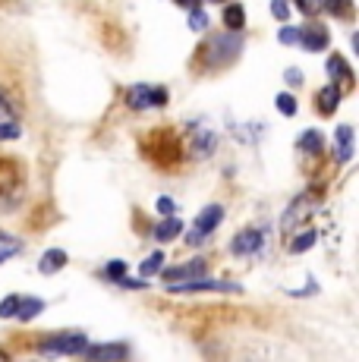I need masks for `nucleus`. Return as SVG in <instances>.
<instances>
[{"label":"nucleus","instance_id":"f257e3e1","mask_svg":"<svg viewBox=\"0 0 359 362\" xmlns=\"http://www.w3.org/2000/svg\"><path fill=\"white\" fill-rule=\"evenodd\" d=\"M88 337L82 331H70V334H54V337L41 340L38 344V353H45V356H79L82 350H86Z\"/></svg>","mask_w":359,"mask_h":362},{"label":"nucleus","instance_id":"f03ea898","mask_svg":"<svg viewBox=\"0 0 359 362\" xmlns=\"http://www.w3.org/2000/svg\"><path fill=\"white\" fill-rule=\"evenodd\" d=\"M220 221H224V208H220V205H208V208H202V214H199V218L192 221L189 233H186V243H189V246H202V243L218 230Z\"/></svg>","mask_w":359,"mask_h":362},{"label":"nucleus","instance_id":"7ed1b4c3","mask_svg":"<svg viewBox=\"0 0 359 362\" xmlns=\"http://www.w3.org/2000/svg\"><path fill=\"white\" fill-rule=\"evenodd\" d=\"M240 47H243L240 32H227V35H215V38H208L205 54H208V60H215V66H227L240 54Z\"/></svg>","mask_w":359,"mask_h":362},{"label":"nucleus","instance_id":"20e7f679","mask_svg":"<svg viewBox=\"0 0 359 362\" xmlns=\"http://www.w3.org/2000/svg\"><path fill=\"white\" fill-rule=\"evenodd\" d=\"M126 104H129L133 110L164 107V104H167V88H164V86H148V82H139V86L129 88Z\"/></svg>","mask_w":359,"mask_h":362},{"label":"nucleus","instance_id":"39448f33","mask_svg":"<svg viewBox=\"0 0 359 362\" xmlns=\"http://www.w3.org/2000/svg\"><path fill=\"white\" fill-rule=\"evenodd\" d=\"M174 293H240L237 284H227V281H215V277H189V281H180V284H167Z\"/></svg>","mask_w":359,"mask_h":362},{"label":"nucleus","instance_id":"423d86ee","mask_svg":"<svg viewBox=\"0 0 359 362\" xmlns=\"http://www.w3.org/2000/svg\"><path fill=\"white\" fill-rule=\"evenodd\" d=\"M189 148L199 161H205V158L215 155V148H218V132L205 120H192L189 123Z\"/></svg>","mask_w":359,"mask_h":362},{"label":"nucleus","instance_id":"0eeeda50","mask_svg":"<svg viewBox=\"0 0 359 362\" xmlns=\"http://www.w3.org/2000/svg\"><path fill=\"white\" fill-rule=\"evenodd\" d=\"M261 246H265V233L255 230V227H249V230H243V233H237L230 240V252L233 255H255Z\"/></svg>","mask_w":359,"mask_h":362},{"label":"nucleus","instance_id":"6e6552de","mask_svg":"<svg viewBox=\"0 0 359 362\" xmlns=\"http://www.w3.org/2000/svg\"><path fill=\"white\" fill-rule=\"evenodd\" d=\"M208 271V262L205 259H192L186 264H177V268L164 271V284H177V281H189V277H202Z\"/></svg>","mask_w":359,"mask_h":362},{"label":"nucleus","instance_id":"1a4fd4ad","mask_svg":"<svg viewBox=\"0 0 359 362\" xmlns=\"http://www.w3.org/2000/svg\"><path fill=\"white\" fill-rule=\"evenodd\" d=\"M79 356H88V359H126L129 346L126 344H98V346L86 344V350H82Z\"/></svg>","mask_w":359,"mask_h":362},{"label":"nucleus","instance_id":"9d476101","mask_svg":"<svg viewBox=\"0 0 359 362\" xmlns=\"http://www.w3.org/2000/svg\"><path fill=\"white\" fill-rule=\"evenodd\" d=\"M306 208H309V196H300V199L290 202V208H287L284 221H281V230H284V233L296 230V227H300V221H306V214H309Z\"/></svg>","mask_w":359,"mask_h":362},{"label":"nucleus","instance_id":"9b49d317","mask_svg":"<svg viewBox=\"0 0 359 362\" xmlns=\"http://www.w3.org/2000/svg\"><path fill=\"white\" fill-rule=\"evenodd\" d=\"M296 45H302L306 51H324L328 47V32L322 25H306V29H300V41Z\"/></svg>","mask_w":359,"mask_h":362},{"label":"nucleus","instance_id":"f8f14e48","mask_svg":"<svg viewBox=\"0 0 359 362\" xmlns=\"http://www.w3.org/2000/svg\"><path fill=\"white\" fill-rule=\"evenodd\" d=\"M337 104H341V88H337V82H331V86H324L319 95H315V107H319L322 117H331L337 110Z\"/></svg>","mask_w":359,"mask_h":362},{"label":"nucleus","instance_id":"ddd939ff","mask_svg":"<svg viewBox=\"0 0 359 362\" xmlns=\"http://www.w3.org/2000/svg\"><path fill=\"white\" fill-rule=\"evenodd\" d=\"M324 69H328V76L337 82V86H353V73H350V66H347V57H341V54H331L328 57V64H324Z\"/></svg>","mask_w":359,"mask_h":362},{"label":"nucleus","instance_id":"4468645a","mask_svg":"<svg viewBox=\"0 0 359 362\" xmlns=\"http://www.w3.org/2000/svg\"><path fill=\"white\" fill-rule=\"evenodd\" d=\"M334 142H337V161L341 164H347L350 158H353V127H337L334 132Z\"/></svg>","mask_w":359,"mask_h":362},{"label":"nucleus","instance_id":"2eb2a0df","mask_svg":"<svg viewBox=\"0 0 359 362\" xmlns=\"http://www.w3.org/2000/svg\"><path fill=\"white\" fill-rule=\"evenodd\" d=\"M41 312H45V299H38V296H19L16 315H13V318H19V322H32V318L41 315Z\"/></svg>","mask_w":359,"mask_h":362},{"label":"nucleus","instance_id":"dca6fc26","mask_svg":"<svg viewBox=\"0 0 359 362\" xmlns=\"http://www.w3.org/2000/svg\"><path fill=\"white\" fill-rule=\"evenodd\" d=\"M180 233H183V221H177L174 214H167V218L155 227V240L158 243H170V240H177Z\"/></svg>","mask_w":359,"mask_h":362},{"label":"nucleus","instance_id":"f3484780","mask_svg":"<svg viewBox=\"0 0 359 362\" xmlns=\"http://www.w3.org/2000/svg\"><path fill=\"white\" fill-rule=\"evenodd\" d=\"M66 264V252L64 249H47L45 255H41V262H38V271L41 274H54V271H60Z\"/></svg>","mask_w":359,"mask_h":362},{"label":"nucleus","instance_id":"a211bd4d","mask_svg":"<svg viewBox=\"0 0 359 362\" xmlns=\"http://www.w3.org/2000/svg\"><path fill=\"white\" fill-rule=\"evenodd\" d=\"M300 151H309V155H322V145H324V139H322V132L319 129H306V132H300Z\"/></svg>","mask_w":359,"mask_h":362},{"label":"nucleus","instance_id":"6ab92c4d","mask_svg":"<svg viewBox=\"0 0 359 362\" xmlns=\"http://www.w3.org/2000/svg\"><path fill=\"white\" fill-rule=\"evenodd\" d=\"M224 23H227V29L230 32H243V25H246V13H243V4H230L224 10Z\"/></svg>","mask_w":359,"mask_h":362},{"label":"nucleus","instance_id":"aec40b11","mask_svg":"<svg viewBox=\"0 0 359 362\" xmlns=\"http://www.w3.org/2000/svg\"><path fill=\"white\" fill-rule=\"evenodd\" d=\"M315 240H319V233H315V230H302V233H296V240L290 243V252H293V255L306 252V249H312V246H315Z\"/></svg>","mask_w":359,"mask_h":362},{"label":"nucleus","instance_id":"412c9836","mask_svg":"<svg viewBox=\"0 0 359 362\" xmlns=\"http://www.w3.org/2000/svg\"><path fill=\"white\" fill-rule=\"evenodd\" d=\"M23 249V243L16 240V236H10V233H0V264H4L6 259H13V255Z\"/></svg>","mask_w":359,"mask_h":362},{"label":"nucleus","instance_id":"4be33fe9","mask_svg":"<svg viewBox=\"0 0 359 362\" xmlns=\"http://www.w3.org/2000/svg\"><path fill=\"white\" fill-rule=\"evenodd\" d=\"M322 10H328L331 16H337V19H347L353 4H350V0H322Z\"/></svg>","mask_w":359,"mask_h":362},{"label":"nucleus","instance_id":"5701e85b","mask_svg":"<svg viewBox=\"0 0 359 362\" xmlns=\"http://www.w3.org/2000/svg\"><path fill=\"white\" fill-rule=\"evenodd\" d=\"M164 268V255L161 252H151L148 259H145L142 264H139V271H142V277H151V274H158V271Z\"/></svg>","mask_w":359,"mask_h":362},{"label":"nucleus","instance_id":"b1692460","mask_svg":"<svg viewBox=\"0 0 359 362\" xmlns=\"http://www.w3.org/2000/svg\"><path fill=\"white\" fill-rule=\"evenodd\" d=\"M192 16H189V29L192 32H205L208 29V13L202 10V6H196V10H189Z\"/></svg>","mask_w":359,"mask_h":362},{"label":"nucleus","instance_id":"393cba45","mask_svg":"<svg viewBox=\"0 0 359 362\" xmlns=\"http://www.w3.org/2000/svg\"><path fill=\"white\" fill-rule=\"evenodd\" d=\"M274 104H278V110H281L284 117H293V114H296V98H293L290 92H281L278 98H274Z\"/></svg>","mask_w":359,"mask_h":362},{"label":"nucleus","instance_id":"a878e982","mask_svg":"<svg viewBox=\"0 0 359 362\" xmlns=\"http://www.w3.org/2000/svg\"><path fill=\"white\" fill-rule=\"evenodd\" d=\"M101 274H105L107 281H120V277L126 274V262H120V259L107 262V264H105V271H101Z\"/></svg>","mask_w":359,"mask_h":362},{"label":"nucleus","instance_id":"bb28decb","mask_svg":"<svg viewBox=\"0 0 359 362\" xmlns=\"http://www.w3.org/2000/svg\"><path fill=\"white\" fill-rule=\"evenodd\" d=\"M16 305H19V296L10 293L4 303H0V318H13V315H16Z\"/></svg>","mask_w":359,"mask_h":362},{"label":"nucleus","instance_id":"cd10ccee","mask_svg":"<svg viewBox=\"0 0 359 362\" xmlns=\"http://www.w3.org/2000/svg\"><path fill=\"white\" fill-rule=\"evenodd\" d=\"M271 13H274V19L287 23V16H290V0H271Z\"/></svg>","mask_w":359,"mask_h":362},{"label":"nucleus","instance_id":"c85d7f7f","mask_svg":"<svg viewBox=\"0 0 359 362\" xmlns=\"http://www.w3.org/2000/svg\"><path fill=\"white\" fill-rule=\"evenodd\" d=\"M6 139H19V123H0V142H6Z\"/></svg>","mask_w":359,"mask_h":362},{"label":"nucleus","instance_id":"c756f323","mask_svg":"<svg viewBox=\"0 0 359 362\" xmlns=\"http://www.w3.org/2000/svg\"><path fill=\"white\" fill-rule=\"evenodd\" d=\"M278 38H281V45H296V41H300V29H293V25H284Z\"/></svg>","mask_w":359,"mask_h":362},{"label":"nucleus","instance_id":"7c9ffc66","mask_svg":"<svg viewBox=\"0 0 359 362\" xmlns=\"http://www.w3.org/2000/svg\"><path fill=\"white\" fill-rule=\"evenodd\" d=\"M296 4H300V10L306 13V16H312V13L322 10V0H296Z\"/></svg>","mask_w":359,"mask_h":362},{"label":"nucleus","instance_id":"2f4dec72","mask_svg":"<svg viewBox=\"0 0 359 362\" xmlns=\"http://www.w3.org/2000/svg\"><path fill=\"white\" fill-rule=\"evenodd\" d=\"M174 199H167V196H161V199H158V211H161L164 214V218H167V214H174Z\"/></svg>","mask_w":359,"mask_h":362},{"label":"nucleus","instance_id":"473e14b6","mask_svg":"<svg viewBox=\"0 0 359 362\" xmlns=\"http://www.w3.org/2000/svg\"><path fill=\"white\" fill-rule=\"evenodd\" d=\"M117 284H120V287H126V290H142L145 287V281H133V277H120Z\"/></svg>","mask_w":359,"mask_h":362},{"label":"nucleus","instance_id":"72a5a7b5","mask_svg":"<svg viewBox=\"0 0 359 362\" xmlns=\"http://www.w3.org/2000/svg\"><path fill=\"white\" fill-rule=\"evenodd\" d=\"M284 79L290 82V86H300V82H302V73H300V69H293V66H290L287 73H284Z\"/></svg>","mask_w":359,"mask_h":362},{"label":"nucleus","instance_id":"f704fd0d","mask_svg":"<svg viewBox=\"0 0 359 362\" xmlns=\"http://www.w3.org/2000/svg\"><path fill=\"white\" fill-rule=\"evenodd\" d=\"M0 114H10V101H6V92L0 88Z\"/></svg>","mask_w":359,"mask_h":362},{"label":"nucleus","instance_id":"c9c22d12","mask_svg":"<svg viewBox=\"0 0 359 362\" xmlns=\"http://www.w3.org/2000/svg\"><path fill=\"white\" fill-rule=\"evenodd\" d=\"M180 6H186V10H196V6H202V0H177Z\"/></svg>","mask_w":359,"mask_h":362},{"label":"nucleus","instance_id":"e433bc0d","mask_svg":"<svg viewBox=\"0 0 359 362\" xmlns=\"http://www.w3.org/2000/svg\"><path fill=\"white\" fill-rule=\"evenodd\" d=\"M208 4H224V0H208Z\"/></svg>","mask_w":359,"mask_h":362}]
</instances>
